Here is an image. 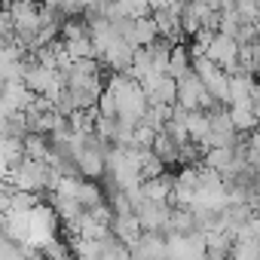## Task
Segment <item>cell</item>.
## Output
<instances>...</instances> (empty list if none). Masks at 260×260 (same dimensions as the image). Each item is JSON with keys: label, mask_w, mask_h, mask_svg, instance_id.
I'll list each match as a JSON object with an SVG mask.
<instances>
[{"label": "cell", "mask_w": 260, "mask_h": 260, "mask_svg": "<svg viewBox=\"0 0 260 260\" xmlns=\"http://www.w3.org/2000/svg\"><path fill=\"white\" fill-rule=\"evenodd\" d=\"M135 214H138V220H141L144 230H156V233H166V236L172 233V205L169 202L147 199V202H141L135 208Z\"/></svg>", "instance_id": "2"}, {"label": "cell", "mask_w": 260, "mask_h": 260, "mask_svg": "<svg viewBox=\"0 0 260 260\" xmlns=\"http://www.w3.org/2000/svg\"><path fill=\"white\" fill-rule=\"evenodd\" d=\"M25 153L34 156V159H49V153H52V138H49V135H40V132H28V135H25Z\"/></svg>", "instance_id": "9"}, {"label": "cell", "mask_w": 260, "mask_h": 260, "mask_svg": "<svg viewBox=\"0 0 260 260\" xmlns=\"http://www.w3.org/2000/svg\"><path fill=\"white\" fill-rule=\"evenodd\" d=\"M153 150L166 159V166H175V162H181V144L172 138V132H162L156 135V141H153Z\"/></svg>", "instance_id": "7"}, {"label": "cell", "mask_w": 260, "mask_h": 260, "mask_svg": "<svg viewBox=\"0 0 260 260\" xmlns=\"http://www.w3.org/2000/svg\"><path fill=\"white\" fill-rule=\"evenodd\" d=\"M113 233L132 248V245H138L141 242V236H144V226H141V220H138V214L132 211V214H116L113 217Z\"/></svg>", "instance_id": "4"}, {"label": "cell", "mask_w": 260, "mask_h": 260, "mask_svg": "<svg viewBox=\"0 0 260 260\" xmlns=\"http://www.w3.org/2000/svg\"><path fill=\"white\" fill-rule=\"evenodd\" d=\"M193 71V55H190V46H184V43H175L172 46V61H169V74L172 77H184V74H190Z\"/></svg>", "instance_id": "8"}, {"label": "cell", "mask_w": 260, "mask_h": 260, "mask_svg": "<svg viewBox=\"0 0 260 260\" xmlns=\"http://www.w3.org/2000/svg\"><path fill=\"white\" fill-rule=\"evenodd\" d=\"M233 242H236V233H230V230H223V226L205 233L208 257H226V254H233Z\"/></svg>", "instance_id": "5"}, {"label": "cell", "mask_w": 260, "mask_h": 260, "mask_svg": "<svg viewBox=\"0 0 260 260\" xmlns=\"http://www.w3.org/2000/svg\"><path fill=\"white\" fill-rule=\"evenodd\" d=\"M77 199H80L86 208H92V205L104 202L107 196H104V190L95 184V178H83V181H80V190H77Z\"/></svg>", "instance_id": "10"}, {"label": "cell", "mask_w": 260, "mask_h": 260, "mask_svg": "<svg viewBox=\"0 0 260 260\" xmlns=\"http://www.w3.org/2000/svg\"><path fill=\"white\" fill-rule=\"evenodd\" d=\"M257 4H260V0H257Z\"/></svg>", "instance_id": "11"}, {"label": "cell", "mask_w": 260, "mask_h": 260, "mask_svg": "<svg viewBox=\"0 0 260 260\" xmlns=\"http://www.w3.org/2000/svg\"><path fill=\"white\" fill-rule=\"evenodd\" d=\"M208 55H211L220 68H226L230 74H236V71L242 68V61H239V55H242V43H239L233 34L217 31V37H214L211 46H208Z\"/></svg>", "instance_id": "1"}, {"label": "cell", "mask_w": 260, "mask_h": 260, "mask_svg": "<svg viewBox=\"0 0 260 260\" xmlns=\"http://www.w3.org/2000/svg\"><path fill=\"white\" fill-rule=\"evenodd\" d=\"M230 116H233V125L239 128V132H254V128H260V116L254 113V101L230 104Z\"/></svg>", "instance_id": "6"}, {"label": "cell", "mask_w": 260, "mask_h": 260, "mask_svg": "<svg viewBox=\"0 0 260 260\" xmlns=\"http://www.w3.org/2000/svg\"><path fill=\"white\" fill-rule=\"evenodd\" d=\"M159 37H162V34H159V25H156L153 16L132 19V28H128V34H125V40H132L135 46H150V43H156Z\"/></svg>", "instance_id": "3"}]
</instances>
